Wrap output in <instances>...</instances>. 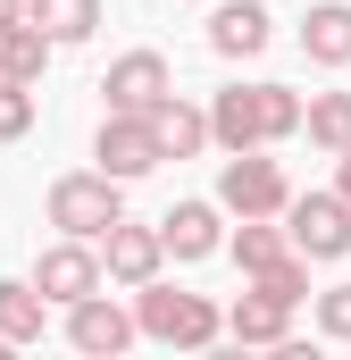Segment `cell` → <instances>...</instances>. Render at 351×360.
<instances>
[{
  "mask_svg": "<svg viewBox=\"0 0 351 360\" xmlns=\"http://www.w3.org/2000/svg\"><path fill=\"white\" fill-rule=\"evenodd\" d=\"M284 327H293V302H276L267 285H251V293L226 310V335H234L243 352H267V344H284Z\"/></svg>",
  "mask_w": 351,
  "mask_h": 360,
  "instance_id": "cell-11",
  "label": "cell"
},
{
  "mask_svg": "<svg viewBox=\"0 0 351 360\" xmlns=\"http://www.w3.org/2000/svg\"><path fill=\"white\" fill-rule=\"evenodd\" d=\"M267 34H276V17H267L260 0H226L209 17V51L218 59H251V51H267Z\"/></svg>",
  "mask_w": 351,
  "mask_h": 360,
  "instance_id": "cell-12",
  "label": "cell"
},
{
  "mask_svg": "<svg viewBox=\"0 0 351 360\" xmlns=\"http://www.w3.org/2000/svg\"><path fill=\"white\" fill-rule=\"evenodd\" d=\"M284 134H301V92L293 84H226L218 109H209V143H226V151H267Z\"/></svg>",
  "mask_w": 351,
  "mask_h": 360,
  "instance_id": "cell-1",
  "label": "cell"
},
{
  "mask_svg": "<svg viewBox=\"0 0 351 360\" xmlns=\"http://www.w3.org/2000/svg\"><path fill=\"white\" fill-rule=\"evenodd\" d=\"M25 126H34V92H25V84H0V143H17Z\"/></svg>",
  "mask_w": 351,
  "mask_h": 360,
  "instance_id": "cell-22",
  "label": "cell"
},
{
  "mask_svg": "<svg viewBox=\"0 0 351 360\" xmlns=\"http://www.w3.org/2000/svg\"><path fill=\"white\" fill-rule=\"evenodd\" d=\"M67 344H76L84 360H117L126 344H134V310H117L109 293H92V302L67 310Z\"/></svg>",
  "mask_w": 351,
  "mask_h": 360,
  "instance_id": "cell-9",
  "label": "cell"
},
{
  "mask_svg": "<svg viewBox=\"0 0 351 360\" xmlns=\"http://www.w3.org/2000/svg\"><path fill=\"white\" fill-rule=\"evenodd\" d=\"M192 360H251V352H243V344H201Z\"/></svg>",
  "mask_w": 351,
  "mask_h": 360,
  "instance_id": "cell-24",
  "label": "cell"
},
{
  "mask_svg": "<svg viewBox=\"0 0 351 360\" xmlns=\"http://www.w3.org/2000/svg\"><path fill=\"white\" fill-rule=\"evenodd\" d=\"M335 201H351V151H343V184H335Z\"/></svg>",
  "mask_w": 351,
  "mask_h": 360,
  "instance_id": "cell-26",
  "label": "cell"
},
{
  "mask_svg": "<svg viewBox=\"0 0 351 360\" xmlns=\"http://www.w3.org/2000/svg\"><path fill=\"white\" fill-rule=\"evenodd\" d=\"M159 260H168V252H159V226H109V235H100V276H117V285H134V293L159 285Z\"/></svg>",
  "mask_w": 351,
  "mask_h": 360,
  "instance_id": "cell-10",
  "label": "cell"
},
{
  "mask_svg": "<svg viewBox=\"0 0 351 360\" xmlns=\"http://www.w3.org/2000/svg\"><path fill=\"white\" fill-rule=\"evenodd\" d=\"M34 335H42V293L0 276V344H34Z\"/></svg>",
  "mask_w": 351,
  "mask_h": 360,
  "instance_id": "cell-20",
  "label": "cell"
},
{
  "mask_svg": "<svg viewBox=\"0 0 351 360\" xmlns=\"http://www.w3.org/2000/svg\"><path fill=\"white\" fill-rule=\"evenodd\" d=\"M284 243H293V260H343L351 252V201H335V193H293L284 201Z\"/></svg>",
  "mask_w": 351,
  "mask_h": 360,
  "instance_id": "cell-4",
  "label": "cell"
},
{
  "mask_svg": "<svg viewBox=\"0 0 351 360\" xmlns=\"http://www.w3.org/2000/svg\"><path fill=\"white\" fill-rule=\"evenodd\" d=\"M0 360H17V344H0Z\"/></svg>",
  "mask_w": 351,
  "mask_h": 360,
  "instance_id": "cell-27",
  "label": "cell"
},
{
  "mask_svg": "<svg viewBox=\"0 0 351 360\" xmlns=\"http://www.w3.org/2000/svg\"><path fill=\"white\" fill-rule=\"evenodd\" d=\"M51 226L67 243H100L109 226H126V193L109 176H59L51 184Z\"/></svg>",
  "mask_w": 351,
  "mask_h": 360,
  "instance_id": "cell-3",
  "label": "cell"
},
{
  "mask_svg": "<svg viewBox=\"0 0 351 360\" xmlns=\"http://www.w3.org/2000/svg\"><path fill=\"white\" fill-rule=\"evenodd\" d=\"M284 201H293V184L276 160L260 151H234L226 168H218V210H234V218H284Z\"/></svg>",
  "mask_w": 351,
  "mask_h": 360,
  "instance_id": "cell-5",
  "label": "cell"
},
{
  "mask_svg": "<svg viewBox=\"0 0 351 360\" xmlns=\"http://www.w3.org/2000/svg\"><path fill=\"white\" fill-rule=\"evenodd\" d=\"M143 126H151V143H159V160H192L201 143H209V109H192V101H159V109H143Z\"/></svg>",
  "mask_w": 351,
  "mask_h": 360,
  "instance_id": "cell-14",
  "label": "cell"
},
{
  "mask_svg": "<svg viewBox=\"0 0 351 360\" xmlns=\"http://www.w3.org/2000/svg\"><path fill=\"white\" fill-rule=\"evenodd\" d=\"M226 235H218V201H176L168 218H159V252L176 260H209Z\"/></svg>",
  "mask_w": 351,
  "mask_h": 360,
  "instance_id": "cell-13",
  "label": "cell"
},
{
  "mask_svg": "<svg viewBox=\"0 0 351 360\" xmlns=\"http://www.w3.org/2000/svg\"><path fill=\"white\" fill-rule=\"evenodd\" d=\"M34 293H42V302H67V310L92 302V293H100V252H92V243H51V252L34 260Z\"/></svg>",
  "mask_w": 351,
  "mask_h": 360,
  "instance_id": "cell-8",
  "label": "cell"
},
{
  "mask_svg": "<svg viewBox=\"0 0 351 360\" xmlns=\"http://www.w3.org/2000/svg\"><path fill=\"white\" fill-rule=\"evenodd\" d=\"M25 25H34L42 42H92L100 0H25Z\"/></svg>",
  "mask_w": 351,
  "mask_h": 360,
  "instance_id": "cell-16",
  "label": "cell"
},
{
  "mask_svg": "<svg viewBox=\"0 0 351 360\" xmlns=\"http://www.w3.org/2000/svg\"><path fill=\"white\" fill-rule=\"evenodd\" d=\"M42 68H51V42H42V34H34V25H8V34H0V84H42Z\"/></svg>",
  "mask_w": 351,
  "mask_h": 360,
  "instance_id": "cell-19",
  "label": "cell"
},
{
  "mask_svg": "<svg viewBox=\"0 0 351 360\" xmlns=\"http://www.w3.org/2000/svg\"><path fill=\"white\" fill-rule=\"evenodd\" d=\"M100 92H109V117H143V109H159L176 92V76H168L159 51H126V59L100 76Z\"/></svg>",
  "mask_w": 351,
  "mask_h": 360,
  "instance_id": "cell-6",
  "label": "cell"
},
{
  "mask_svg": "<svg viewBox=\"0 0 351 360\" xmlns=\"http://www.w3.org/2000/svg\"><path fill=\"white\" fill-rule=\"evenodd\" d=\"M218 327H226V310L209 293H176V285H143L134 293V335H151V344L201 352V344H218Z\"/></svg>",
  "mask_w": 351,
  "mask_h": 360,
  "instance_id": "cell-2",
  "label": "cell"
},
{
  "mask_svg": "<svg viewBox=\"0 0 351 360\" xmlns=\"http://www.w3.org/2000/svg\"><path fill=\"white\" fill-rule=\"evenodd\" d=\"M92 176H109V184H134V176H151L159 168V143H151V126L143 117H100V134H92Z\"/></svg>",
  "mask_w": 351,
  "mask_h": 360,
  "instance_id": "cell-7",
  "label": "cell"
},
{
  "mask_svg": "<svg viewBox=\"0 0 351 360\" xmlns=\"http://www.w3.org/2000/svg\"><path fill=\"white\" fill-rule=\"evenodd\" d=\"M234 260H243V276L260 285V276H276V269H293V243L267 226V218H243V235H234Z\"/></svg>",
  "mask_w": 351,
  "mask_h": 360,
  "instance_id": "cell-18",
  "label": "cell"
},
{
  "mask_svg": "<svg viewBox=\"0 0 351 360\" xmlns=\"http://www.w3.org/2000/svg\"><path fill=\"white\" fill-rule=\"evenodd\" d=\"M8 25H25V0H0V34H8Z\"/></svg>",
  "mask_w": 351,
  "mask_h": 360,
  "instance_id": "cell-25",
  "label": "cell"
},
{
  "mask_svg": "<svg viewBox=\"0 0 351 360\" xmlns=\"http://www.w3.org/2000/svg\"><path fill=\"white\" fill-rule=\"evenodd\" d=\"M318 335L351 344V285H326V293H318Z\"/></svg>",
  "mask_w": 351,
  "mask_h": 360,
  "instance_id": "cell-21",
  "label": "cell"
},
{
  "mask_svg": "<svg viewBox=\"0 0 351 360\" xmlns=\"http://www.w3.org/2000/svg\"><path fill=\"white\" fill-rule=\"evenodd\" d=\"M301 51L318 68H351V0H318L301 17Z\"/></svg>",
  "mask_w": 351,
  "mask_h": 360,
  "instance_id": "cell-15",
  "label": "cell"
},
{
  "mask_svg": "<svg viewBox=\"0 0 351 360\" xmlns=\"http://www.w3.org/2000/svg\"><path fill=\"white\" fill-rule=\"evenodd\" d=\"M267 360H326V352H318V344H293V335H284V344H267Z\"/></svg>",
  "mask_w": 351,
  "mask_h": 360,
  "instance_id": "cell-23",
  "label": "cell"
},
{
  "mask_svg": "<svg viewBox=\"0 0 351 360\" xmlns=\"http://www.w3.org/2000/svg\"><path fill=\"white\" fill-rule=\"evenodd\" d=\"M301 126H310L318 151L343 160V151H351V92H310V101H301Z\"/></svg>",
  "mask_w": 351,
  "mask_h": 360,
  "instance_id": "cell-17",
  "label": "cell"
}]
</instances>
